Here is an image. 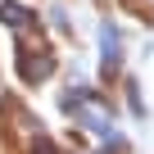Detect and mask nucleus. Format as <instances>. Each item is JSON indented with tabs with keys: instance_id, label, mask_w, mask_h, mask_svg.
I'll use <instances>...</instances> for the list:
<instances>
[{
	"instance_id": "nucleus-2",
	"label": "nucleus",
	"mask_w": 154,
	"mask_h": 154,
	"mask_svg": "<svg viewBox=\"0 0 154 154\" xmlns=\"http://www.w3.org/2000/svg\"><path fill=\"white\" fill-rule=\"evenodd\" d=\"M100 41H104V72H113V68H118V32L104 23V27H100Z\"/></svg>"
},
{
	"instance_id": "nucleus-3",
	"label": "nucleus",
	"mask_w": 154,
	"mask_h": 154,
	"mask_svg": "<svg viewBox=\"0 0 154 154\" xmlns=\"http://www.w3.org/2000/svg\"><path fill=\"white\" fill-rule=\"evenodd\" d=\"M0 23H9V27H27V23H32V14H23V5L5 0V5H0Z\"/></svg>"
},
{
	"instance_id": "nucleus-1",
	"label": "nucleus",
	"mask_w": 154,
	"mask_h": 154,
	"mask_svg": "<svg viewBox=\"0 0 154 154\" xmlns=\"http://www.w3.org/2000/svg\"><path fill=\"white\" fill-rule=\"evenodd\" d=\"M18 68H23V77H27V82H36V77H50V72H54V59H50V54H41V59L18 54Z\"/></svg>"
},
{
	"instance_id": "nucleus-4",
	"label": "nucleus",
	"mask_w": 154,
	"mask_h": 154,
	"mask_svg": "<svg viewBox=\"0 0 154 154\" xmlns=\"http://www.w3.org/2000/svg\"><path fill=\"white\" fill-rule=\"evenodd\" d=\"M32 154H59V149H54L45 136H36V140H32Z\"/></svg>"
}]
</instances>
